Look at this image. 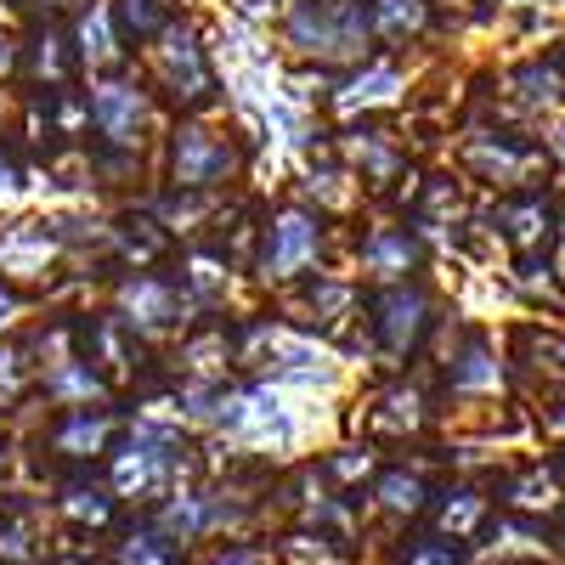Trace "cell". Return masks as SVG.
Instances as JSON below:
<instances>
[{
	"label": "cell",
	"instance_id": "obj_1",
	"mask_svg": "<svg viewBox=\"0 0 565 565\" xmlns=\"http://www.w3.org/2000/svg\"><path fill=\"white\" fill-rule=\"evenodd\" d=\"M373 18L362 12V0H300L289 18V45L317 63H351L362 57Z\"/></svg>",
	"mask_w": 565,
	"mask_h": 565
},
{
	"label": "cell",
	"instance_id": "obj_2",
	"mask_svg": "<svg viewBox=\"0 0 565 565\" xmlns=\"http://www.w3.org/2000/svg\"><path fill=\"white\" fill-rule=\"evenodd\" d=\"M175 463H181V436L170 424H136L130 447L114 458V487L119 492H153L175 476Z\"/></svg>",
	"mask_w": 565,
	"mask_h": 565
},
{
	"label": "cell",
	"instance_id": "obj_3",
	"mask_svg": "<svg viewBox=\"0 0 565 565\" xmlns=\"http://www.w3.org/2000/svg\"><path fill=\"white\" fill-rule=\"evenodd\" d=\"M232 170H238V148H232L221 130H210V125H181V130L170 136V175H175V186H186V193L226 181Z\"/></svg>",
	"mask_w": 565,
	"mask_h": 565
},
{
	"label": "cell",
	"instance_id": "obj_4",
	"mask_svg": "<svg viewBox=\"0 0 565 565\" xmlns=\"http://www.w3.org/2000/svg\"><path fill=\"white\" fill-rule=\"evenodd\" d=\"M322 249V221L311 210H282L266 226V249H260V271L266 277H295L317 260Z\"/></svg>",
	"mask_w": 565,
	"mask_h": 565
},
{
	"label": "cell",
	"instance_id": "obj_5",
	"mask_svg": "<svg viewBox=\"0 0 565 565\" xmlns=\"http://www.w3.org/2000/svg\"><path fill=\"white\" fill-rule=\"evenodd\" d=\"M373 328H380V351L385 356H407L424 328H430V295L424 289H407V282H396V289H385L380 300H373Z\"/></svg>",
	"mask_w": 565,
	"mask_h": 565
},
{
	"label": "cell",
	"instance_id": "obj_6",
	"mask_svg": "<svg viewBox=\"0 0 565 565\" xmlns=\"http://www.w3.org/2000/svg\"><path fill=\"white\" fill-rule=\"evenodd\" d=\"M153 63H159V74H164V85L175 90V97H186V103L210 97V63H204V45L193 40V29H186V23H170V29L159 34Z\"/></svg>",
	"mask_w": 565,
	"mask_h": 565
},
{
	"label": "cell",
	"instance_id": "obj_7",
	"mask_svg": "<svg viewBox=\"0 0 565 565\" xmlns=\"http://www.w3.org/2000/svg\"><path fill=\"white\" fill-rule=\"evenodd\" d=\"M90 125H97L114 148H130V141H141V130H148V97H141V85H130V79H103L97 90H90Z\"/></svg>",
	"mask_w": 565,
	"mask_h": 565
},
{
	"label": "cell",
	"instance_id": "obj_8",
	"mask_svg": "<svg viewBox=\"0 0 565 565\" xmlns=\"http://www.w3.org/2000/svg\"><path fill=\"white\" fill-rule=\"evenodd\" d=\"M181 311H186V300L170 289L164 277H136V282H125V317H130L136 328H170V322H181Z\"/></svg>",
	"mask_w": 565,
	"mask_h": 565
},
{
	"label": "cell",
	"instance_id": "obj_9",
	"mask_svg": "<svg viewBox=\"0 0 565 565\" xmlns=\"http://www.w3.org/2000/svg\"><path fill=\"white\" fill-rule=\"evenodd\" d=\"M210 521H215V509H210V498H199V492H175V498L159 509V532H164L170 543H193V537H204Z\"/></svg>",
	"mask_w": 565,
	"mask_h": 565
},
{
	"label": "cell",
	"instance_id": "obj_10",
	"mask_svg": "<svg viewBox=\"0 0 565 565\" xmlns=\"http://www.w3.org/2000/svg\"><path fill=\"white\" fill-rule=\"evenodd\" d=\"M108 430H114L108 413H68L57 430H52V447L68 452V458H90V452L108 447Z\"/></svg>",
	"mask_w": 565,
	"mask_h": 565
},
{
	"label": "cell",
	"instance_id": "obj_11",
	"mask_svg": "<svg viewBox=\"0 0 565 565\" xmlns=\"http://www.w3.org/2000/svg\"><path fill=\"white\" fill-rule=\"evenodd\" d=\"M413 260H418V244L407 238L402 226H380V232H373V238L362 244V266L380 271V277H402Z\"/></svg>",
	"mask_w": 565,
	"mask_h": 565
},
{
	"label": "cell",
	"instance_id": "obj_12",
	"mask_svg": "<svg viewBox=\"0 0 565 565\" xmlns=\"http://www.w3.org/2000/svg\"><path fill=\"white\" fill-rule=\"evenodd\" d=\"M367 18L385 40H407V34H418L424 23H430V7H424V0H373Z\"/></svg>",
	"mask_w": 565,
	"mask_h": 565
},
{
	"label": "cell",
	"instance_id": "obj_13",
	"mask_svg": "<svg viewBox=\"0 0 565 565\" xmlns=\"http://www.w3.org/2000/svg\"><path fill=\"white\" fill-rule=\"evenodd\" d=\"M402 90V74L396 68H367L362 79H351L345 90H340V108L345 114H356V108H380V103H391Z\"/></svg>",
	"mask_w": 565,
	"mask_h": 565
},
{
	"label": "cell",
	"instance_id": "obj_14",
	"mask_svg": "<svg viewBox=\"0 0 565 565\" xmlns=\"http://www.w3.org/2000/svg\"><path fill=\"white\" fill-rule=\"evenodd\" d=\"M119 565H181V543H170L159 526H141L119 543Z\"/></svg>",
	"mask_w": 565,
	"mask_h": 565
},
{
	"label": "cell",
	"instance_id": "obj_15",
	"mask_svg": "<svg viewBox=\"0 0 565 565\" xmlns=\"http://www.w3.org/2000/svg\"><path fill=\"white\" fill-rule=\"evenodd\" d=\"M40 554V532L23 509H7L0 514V565H29Z\"/></svg>",
	"mask_w": 565,
	"mask_h": 565
},
{
	"label": "cell",
	"instance_id": "obj_16",
	"mask_svg": "<svg viewBox=\"0 0 565 565\" xmlns=\"http://www.w3.org/2000/svg\"><path fill=\"white\" fill-rule=\"evenodd\" d=\"M63 514L74 526H108V514H114V498H108V487H68L63 492Z\"/></svg>",
	"mask_w": 565,
	"mask_h": 565
},
{
	"label": "cell",
	"instance_id": "obj_17",
	"mask_svg": "<svg viewBox=\"0 0 565 565\" xmlns=\"http://www.w3.org/2000/svg\"><path fill=\"white\" fill-rule=\"evenodd\" d=\"M447 380H452V391H487V385H498V362H492V351L481 340H469Z\"/></svg>",
	"mask_w": 565,
	"mask_h": 565
},
{
	"label": "cell",
	"instance_id": "obj_18",
	"mask_svg": "<svg viewBox=\"0 0 565 565\" xmlns=\"http://www.w3.org/2000/svg\"><path fill=\"white\" fill-rule=\"evenodd\" d=\"M469 159H476V170H487V175H498V181H521V170H526V153L509 148V141H476V148H469Z\"/></svg>",
	"mask_w": 565,
	"mask_h": 565
},
{
	"label": "cell",
	"instance_id": "obj_19",
	"mask_svg": "<svg viewBox=\"0 0 565 565\" xmlns=\"http://www.w3.org/2000/svg\"><path fill=\"white\" fill-rule=\"evenodd\" d=\"M380 503H385L391 514H418V509H424V481L407 476V469H391V476L380 481Z\"/></svg>",
	"mask_w": 565,
	"mask_h": 565
},
{
	"label": "cell",
	"instance_id": "obj_20",
	"mask_svg": "<svg viewBox=\"0 0 565 565\" xmlns=\"http://www.w3.org/2000/svg\"><path fill=\"white\" fill-rule=\"evenodd\" d=\"M481 514H487V498L469 492V487H458V492H447V503H441V526H447V532H476Z\"/></svg>",
	"mask_w": 565,
	"mask_h": 565
},
{
	"label": "cell",
	"instance_id": "obj_21",
	"mask_svg": "<svg viewBox=\"0 0 565 565\" xmlns=\"http://www.w3.org/2000/svg\"><path fill=\"white\" fill-rule=\"evenodd\" d=\"M119 23L136 34V40H153L170 29V12L159 7V0H119Z\"/></svg>",
	"mask_w": 565,
	"mask_h": 565
},
{
	"label": "cell",
	"instance_id": "obj_22",
	"mask_svg": "<svg viewBox=\"0 0 565 565\" xmlns=\"http://www.w3.org/2000/svg\"><path fill=\"white\" fill-rule=\"evenodd\" d=\"M503 221H509V238H514V244H537L543 232H548V210H543L537 199H532V204H514Z\"/></svg>",
	"mask_w": 565,
	"mask_h": 565
},
{
	"label": "cell",
	"instance_id": "obj_23",
	"mask_svg": "<svg viewBox=\"0 0 565 565\" xmlns=\"http://www.w3.org/2000/svg\"><path fill=\"white\" fill-rule=\"evenodd\" d=\"M79 52H85L90 63H108V57H114V29H108V12H90V18H85V29H79Z\"/></svg>",
	"mask_w": 565,
	"mask_h": 565
},
{
	"label": "cell",
	"instance_id": "obj_24",
	"mask_svg": "<svg viewBox=\"0 0 565 565\" xmlns=\"http://www.w3.org/2000/svg\"><path fill=\"white\" fill-rule=\"evenodd\" d=\"M402 565H458V548L441 543V537H424V543H413L402 554Z\"/></svg>",
	"mask_w": 565,
	"mask_h": 565
},
{
	"label": "cell",
	"instance_id": "obj_25",
	"mask_svg": "<svg viewBox=\"0 0 565 565\" xmlns=\"http://www.w3.org/2000/svg\"><path fill=\"white\" fill-rule=\"evenodd\" d=\"M380 418H385V424H407V430H413V424H418V396H413V391H391V396L380 402Z\"/></svg>",
	"mask_w": 565,
	"mask_h": 565
},
{
	"label": "cell",
	"instance_id": "obj_26",
	"mask_svg": "<svg viewBox=\"0 0 565 565\" xmlns=\"http://www.w3.org/2000/svg\"><path fill=\"white\" fill-rule=\"evenodd\" d=\"M18 396H23V356L0 351V402H18Z\"/></svg>",
	"mask_w": 565,
	"mask_h": 565
},
{
	"label": "cell",
	"instance_id": "obj_27",
	"mask_svg": "<svg viewBox=\"0 0 565 565\" xmlns=\"http://www.w3.org/2000/svg\"><path fill=\"white\" fill-rule=\"evenodd\" d=\"M328 469H334L340 481H356V476H367V469H373V452H367V447H351V452H340V458H328Z\"/></svg>",
	"mask_w": 565,
	"mask_h": 565
},
{
	"label": "cell",
	"instance_id": "obj_28",
	"mask_svg": "<svg viewBox=\"0 0 565 565\" xmlns=\"http://www.w3.org/2000/svg\"><path fill=\"white\" fill-rule=\"evenodd\" d=\"M210 565H266V559H260L255 548H221V554H215Z\"/></svg>",
	"mask_w": 565,
	"mask_h": 565
},
{
	"label": "cell",
	"instance_id": "obj_29",
	"mask_svg": "<svg viewBox=\"0 0 565 565\" xmlns=\"http://www.w3.org/2000/svg\"><path fill=\"white\" fill-rule=\"evenodd\" d=\"M18 186H23V175H18V164H12L7 153H0V199H12V193H18Z\"/></svg>",
	"mask_w": 565,
	"mask_h": 565
},
{
	"label": "cell",
	"instance_id": "obj_30",
	"mask_svg": "<svg viewBox=\"0 0 565 565\" xmlns=\"http://www.w3.org/2000/svg\"><path fill=\"white\" fill-rule=\"evenodd\" d=\"M40 7H52V12H74V7H90V0H40Z\"/></svg>",
	"mask_w": 565,
	"mask_h": 565
},
{
	"label": "cell",
	"instance_id": "obj_31",
	"mask_svg": "<svg viewBox=\"0 0 565 565\" xmlns=\"http://www.w3.org/2000/svg\"><path fill=\"white\" fill-rule=\"evenodd\" d=\"M12 311H18V300H12V295H0V328H7V317H12Z\"/></svg>",
	"mask_w": 565,
	"mask_h": 565
},
{
	"label": "cell",
	"instance_id": "obj_32",
	"mask_svg": "<svg viewBox=\"0 0 565 565\" xmlns=\"http://www.w3.org/2000/svg\"><path fill=\"white\" fill-rule=\"evenodd\" d=\"M7 463H12V447H7V441H0V476H7Z\"/></svg>",
	"mask_w": 565,
	"mask_h": 565
},
{
	"label": "cell",
	"instance_id": "obj_33",
	"mask_svg": "<svg viewBox=\"0 0 565 565\" xmlns=\"http://www.w3.org/2000/svg\"><path fill=\"white\" fill-rule=\"evenodd\" d=\"M559 554H565V526H559Z\"/></svg>",
	"mask_w": 565,
	"mask_h": 565
},
{
	"label": "cell",
	"instance_id": "obj_34",
	"mask_svg": "<svg viewBox=\"0 0 565 565\" xmlns=\"http://www.w3.org/2000/svg\"><path fill=\"white\" fill-rule=\"evenodd\" d=\"M559 153H565V130H559Z\"/></svg>",
	"mask_w": 565,
	"mask_h": 565
}]
</instances>
